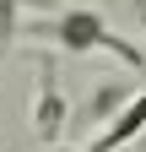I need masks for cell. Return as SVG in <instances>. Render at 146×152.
Returning a JSON list of instances; mask_svg holds the SVG:
<instances>
[{
	"label": "cell",
	"mask_w": 146,
	"mask_h": 152,
	"mask_svg": "<svg viewBox=\"0 0 146 152\" xmlns=\"http://www.w3.org/2000/svg\"><path fill=\"white\" fill-rule=\"evenodd\" d=\"M27 38H43V44L65 49V54H114V60L146 71V54L130 44V38H119L114 22L98 11V6H60L54 16H43V22H22Z\"/></svg>",
	"instance_id": "obj_1"
},
{
	"label": "cell",
	"mask_w": 146,
	"mask_h": 152,
	"mask_svg": "<svg viewBox=\"0 0 146 152\" xmlns=\"http://www.w3.org/2000/svg\"><path fill=\"white\" fill-rule=\"evenodd\" d=\"M65 120H70V103H65L60 82H54V60H38V87H33V109H27V125H33V136H38V147L60 141Z\"/></svg>",
	"instance_id": "obj_2"
},
{
	"label": "cell",
	"mask_w": 146,
	"mask_h": 152,
	"mask_svg": "<svg viewBox=\"0 0 146 152\" xmlns=\"http://www.w3.org/2000/svg\"><path fill=\"white\" fill-rule=\"evenodd\" d=\"M146 136V87L141 92H130L108 120L92 130V141H87V152H124V147H135Z\"/></svg>",
	"instance_id": "obj_3"
},
{
	"label": "cell",
	"mask_w": 146,
	"mask_h": 152,
	"mask_svg": "<svg viewBox=\"0 0 146 152\" xmlns=\"http://www.w3.org/2000/svg\"><path fill=\"white\" fill-rule=\"evenodd\" d=\"M22 0H0V54H11V44H16V33H22Z\"/></svg>",
	"instance_id": "obj_4"
},
{
	"label": "cell",
	"mask_w": 146,
	"mask_h": 152,
	"mask_svg": "<svg viewBox=\"0 0 146 152\" xmlns=\"http://www.w3.org/2000/svg\"><path fill=\"white\" fill-rule=\"evenodd\" d=\"M124 98H130V87H103L98 98L87 103V120H98V125H103V120H108V114H114V109H119Z\"/></svg>",
	"instance_id": "obj_5"
},
{
	"label": "cell",
	"mask_w": 146,
	"mask_h": 152,
	"mask_svg": "<svg viewBox=\"0 0 146 152\" xmlns=\"http://www.w3.org/2000/svg\"><path fill=\"white\" fill-rule=\"evenodd\" d=\"M135 6V22H141V33H146V0H130Z\"/></svg>",
	"instance_id": "obj_6"
},
{
	"label": "cell",
	"mask_w": 146,
	"mask_h": 152,
	"mask_svg": "<svg viewBox=\"0 0 146 152\" xmlns=\"http://www.w3.org/2000/svg\"><path fill=\"white\" fill-rule=\"evenodd\" d=\"M43 152H76V147H65V141H54V147H43Z\"/></svg>",
	"instance_id": "obj_7"
}]
</instances>
